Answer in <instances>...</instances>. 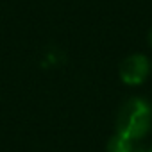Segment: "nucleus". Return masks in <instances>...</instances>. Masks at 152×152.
I'll return each instance as SVG.
<instances>
[{
    "mask_svg": "<svg viewBox=\"0 0 152 152\" xmlns=\"http://www.w3.org/2000/svg\"><path fill=\"white\" fill-rule=\"evenodd\" d=\"M152 129V104L147 99L134 97L122 104L116 115V134L140 141Z\"/></svg>",
    "mask_w": 152,
    "mask_h": 152,
    "instance_id": "nucleus-1",
    "label": "nucleus"
},
{
    "mask_svg": "<svg viewBox=\"0 0 152 152\" xmlns=\"http://www.w3.org/2000/svg\"><path fill=\"white\" fill-rule=\"evenodd\" d=\"M147 41H148V45L152 47V27H150V31H148V34H147Z\"/></svg>",
    "mask_w": 152,
    "mask_h": 152,
    "instance_id": "nucleus-4",
    "label": "nucleus"
},
{
    "mask_svg": "<svg viewBox=\"0 0 152 152\" xmlns=\"http://www.w3.org/2000/svg\"><path fill=\"white\" fill-rule=\"evenodd\" d=\"M138 141H132L129 138H124L120 134H113L107 141V152H134L138 148Z\"/></svg>",
    "mask_w": 152,
    "mask_h": 152,
    "instance_id": "nucleus-3",
    "label": "nucleus"
},
{
    "mask_svg": "<svg viewBox=\"0 0 152 152\" xmlns=\"http://www.w3.org/2000/svg\"><path fill=\"white\" fill-rule=\"evenodd\" d=\"M152 64L143 54H131L120 63V79L127 86H140L150 75Z\"/></svg>",
    "mask_w": 152,
    "mask_h": 152,
    "instance_id": "nucleus-2",
    "label": "nucleus"
},
{
    "mask_svg": "<svg viewBox=\"0 0 152 152\" xmlns=\"http://www.w3.org/2000/svg\"><path fill=\"white\" fill-rule=\"evenodd\" d=\"M147 152H152V147H150V148H147Z\"/></svg>",
    "mask_w": 152,
    "mask_h": 152,
    "instance_id": "nucleus-5",
    "label": "nucleus"
}]
</instances>
